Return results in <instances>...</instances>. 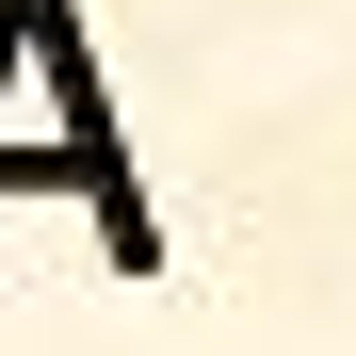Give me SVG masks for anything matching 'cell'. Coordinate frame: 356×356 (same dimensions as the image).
Wrapping results in <instances>:
<instances>
[{
	"instance_id": "1",
	"label": "cell",
	"mask_w": 356,
	"mask_h": 356,
	"mask_svg": "<svg viewBox=\"0 0 356 356\" xmlns=\"http://www.w3.org/2000/svg\"><path fill=\"white\" fill-rule=\"evenodd\" d=\"M0 195H81L113 275H162V211H146V162L81 49V0H0Z\"/></svg>"
}]
</instances>
